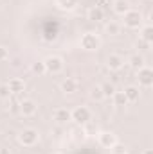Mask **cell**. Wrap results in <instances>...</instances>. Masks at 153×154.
Listing matches in <instances>:
<instances>
[{
	"label": "cell",
	"instance_id": "obj_10",
	"mask_svg": "<svg viewBox=\"0 0 153 154\" xmlns=\"http://www.w3.org/2000/svg\"><path fill=\"white\" fill-rule=\"evenodd\" d=\"M5 84H7L11 95H18V93H22V91H25V81L20 79V77H13V79H9Z\"/></svg>",
	"mask_w": 153,
	"mask_h": 154
},
{
	"label": "cell",
	"instance_id": "obj_6",
	"mask_svg": "<svg viewBox=\"0 0 153 154\" xmlns=\"http://www.w3.org/2000/svg\"><path fill=\"white\" fill-rule=\"evenodd\" d=\"M137 81H139V86H142V88L153 86V70L150 66L139 68V70H137Z\"/></svg>",
	"mask_w": 153,
	"mask_h": 154
},
{
	"label": "cell",
	"instance_id": "obj_29",
	"mask_svg": "<svg viewBox=\"0 0 153 154\" xmlns=\"http://www.w3.org/2000/svg\"><path fill=\"white\" fill-rule=\"evenodd\" d=\"M142 154H153V151H151V149H146V151H144Z\"/></svg>",
	"mask_w": 153,
	"mask_h": 154
},
{
	"label": "cell",
	"instance_id": "obj_7",
	"mask_svg": "<svg viewBox=\"0 0 153 154\" xmlns=\"http://www.w3.org/2000/svg\"><path fill=\"white\" fill-rule=\"evenodd\" d=\"M97 142H99L101 147L112 149L115 143H117V136H115L112 131H101V133H97Z\"/></svg>",
	"mask_w": 153,
	"mask_h": 154
},
{
	"label": "cell",
	"instance_id": "obj_2",
	"mask_svg": "<svg viewBox=\"0 0 153 154\" xmlns=\"http://www.w3.org/2000/svg\"><path fill=\"white\" fill-rule=\"evenodd\" d=\"M122 22H124V27H128V29H139V27H142L144 16L137 9H128L122 14Z\"/></svg>",
	"mask_w": 153,
	"mask_h": 154
},
{
	"label": "cell",
	"instance_id": "obj_1",
	"mask_svg": "<svg viewBox=\"0 0 153 154\" xmlns=\"http://www.w3.org/2000/svg\"><path fill=\"white\" fill-rule=\"evenodd\" d=\"M18 142L24 145V147H34L40 142V133L34 127H25L18 133Z\"/></svg>",
	"mask_w": 153,
	"mask_h": 154
},
{
	"label": "cell",
	"instance_id": "obj_22",
	"mask_svg": "<svg viewBox=\"0 0 153 154\" xmlns=\"http://www.w3.org/2000/svg\"><path fill=\"white\" fill-rule=\"evenodd\" d=\"M101 91H103L105 99H106V97H112L115 93V86L112 82H105V84H101Z\"/></svg>",
	"mask_w": 153,
	"mask_h": 154
},
{
	"label": "cell",
	"instance_id": "obj_19",
	"mask_svg": "<svg viewBox=\"0 0 153 154\" xmlns=\"http://www.w3.org/2000/svg\"><path fill=\"white\" fill-rule=\"evenodd\" d=\"M112 100H114V106H117V108L128 106V100H126V97H124L122 91H115L114 95H112Z\"/></svg>",
	"mask_w": 153,
	"mask_h": 154
},
{
	"label": "cell",
	"instance_id": "obj_20",
	"mask_svg": "<svg viewBox=\"0 0 153 154\" xmlns=\"http://www.w3.org/2000/svg\"><path fill=\"white\" fill-rule=\"evenodd\" d=\"M141 39H144V41H148V43L153 41V27L150 23L142 27V31H141Z\"/></svg>",
	"mask_w": 153,
	"mask_h": 154
},
{
	"label": "cell",
	"instance_id": "obj_14",
	"mask_svg": "<svg viewBox=\"0 0 153 154\" xmlns=\"http://www.w3.org/2000/svg\"><path fill=\"white\" fill-rule=\"evenodd\" d=\"M124 97H126V100H128V104L130 102H137L139 100V97H141V91H139V88L137 86H128V88H124Z\"/></svg>",
	"mask_w": 153,
	"mask_h": 154
},
{
	"label": "cell",
	"instance_id": "obj_11",
	"mask_svg": "<svg viewBox=\"0 0 153 154\" xmlns=\"http://www.w3.org/2000/svg\"><path fill=\"white\" fill-rule=\"evenodd\" d=\"M52 118H54L56 124L63 125V124H67V122L72 120V118H70V109H69V108H56L54 113H52Z\"/></svg>",
	"mask_w": 153,
	"mask_h": 154
},
{
	"label": "cell",
	"instance_id": "obj_31",
	"mask_svg": "<svg viewBox=\"0 0 153 154\" xmlns=\"http://www.w3.org/2000/svg\"><path fill=\"white\" fill-rule=\"evenodd\" d=\"M25 154H36V152H25Z\"/></svg>",
	"mask_w": 153,
	"mask_h": 154
},
{
	"label": "cell",
	"instance_id": "obj_9",
	"mask_svg": "<svg viewBox=\"0 0 153 154\" xmlns=\"http://www.w3.org/2000/svg\"><path fill=\"white\" fill-rule=\"evenodd\" d=\"M106 66H108V70H112V72H119V70L124 66V57H122L121 54H110V56L106 57Z\"/></svg>",
	"mask_w": 153,
	"mask_h": 154
},
{
	"label": "cell",
	"instance_id": "obj_13",
	"mask_svg": "<svg viewBox=\"0 0 153 154\" xmlns=\"http://www.w3.org/2000/svg\"><path fill=\"white\" fill-rule=\"evenodd\" d=\"M79 5V0H56V7L60 11H74Z\"/></svg>",
	"mask_w": 153,
	"mask_h": 154
},
{
	"label": "cell",
	"instance_id": "obj_16",
	"mask_svg": "<svg viewBox=\"0 0 153 154\" xmlns=\"http://www.w3.org/2000/svg\"><path fill=\"white\" fill-rule=\"evenodd\" d=\"M128 65H130L132 68H135V70L146 66V65H144V56H142V54H133V56L128 59Z\"/></svg>",
	"mask_w": 153,
	"mask_h": 154
},
{
	"label": "cell",
	"instance_id": "obj_18",
	"mask_svg": "<svg viewBox=\"0 0 153 154\" xmlns=\"http://www.w3.org/2000/svg\"><path fill=\"white\" fill-rule=\"evenodd\" d=\"M105 32L108 36H119L121 34V23L119 22H108L105 25Z\"/></svg>",
	"mask_w": 153,
	"mask_h": 154
},
{
	"label": "cell",
	"instance_id": "obj_23",
	"mask_svg": "<svg viewBox=\"0 0 153 154\" xmlns=\"http://www.w3.org/2000/svg\"><path fill=\"white\" fill-rule=\"evenodd\" d=\"M99 131H97V124L96 122H86L85 124V134H88V136H94V134H97Z\"/></svg>",
	"mask_w": 153,
	"mask_h": 154
},
{
	"label": "cell",
	"instance_id": "obj_12",
	"mask_svg": "<svg viewBox=\"0 0 153 154\" xmlns=\"http://www.w3.org/2000/svg\"><path fill=\"white\" fill-rule=\"evenodd\" d=\"M86 18L90 22H103L105 20V11L99 7V5H92L88 11H86Z\"/></svg>",
	"mask_w": 153,
	"mask_h": 154
},
{
	"label": "cell",
	"instance_id": "obj_32",
	"mask_svg": "<svg viewBox=\"0 0 153 154\" xmlns=\"http://www.w3.org/2000/svg\"><path fill=\"white\" fill-rule=\"evenodd\" d=\"M54 154H63V152H54Z\"/></svg>",
	"mask_w": 153,
	"mask_h": 154
},
{
	"label": "cell",
	"instance_id": "obj_5",
	"mask_svg": "<svg viewBox=\"0 0 153 154\" xmlns=\"http://www.w3.org/2000/svg\"><path fill=\"white\" fill-rule=\"evenodd\" d=\"M43 65H45V70H47L49 74H60V72L63 70V66H65L63 57H60V56H56V54L47 56V57L43 59Z\"/></svg>",
	"mask_w": 153,
	"mask_h": 154
},
{
	"label": "cell",
	"instance_id": "obj_15",
	"mask_svg": "<svg viewBox=\"0 0 153 154\" xmlns=\"http://www.w3.org/2000/svg\"><path fill=\"white\" fill-rule=\"evenodd\" d=\"M77 86H79V84H77L76 79L67 77V79L61 82V86H60V88H61V91H63V93H74V91H77Z\"/></svg>",
	"mask_w": 153,
	"mask_h": 154
},
{
	"label": "cell",
	"instance_id": "obj_24",
	"mask_svg": "<svg viewBox=\"0 0 153 154\" xmlns=\"http://www.w3.org/2000/svg\"><path fill=\"white\" fill-rule=\"evenodd\" d=\"M31 70H33L34 74H38V75H43V74H47L43 61H36V63H33V65H31Z\"/></svg>",
	"mask_w": 153,
	"mask_h": 154
},
{
	"label": "cell",
	"instance_id": "obj_26",
	"mask_svg": "<svg viewBox=\"0 0 153 154\" xmlns=\"http://www.w3.org/2000/svg\"><path fill=\"white\" fill-rule=\"evenodd\" d=\"M110 151H112V154H124V152H126V147H124L122 143H119V142H117Z\"/></svg>",
	"mask_w": 153,
	"mask_h": 154
},
{
	"label": "cell",
	"instance_id": "obj_3",
	"mask_svg": "<svg viewBox=\"0 0 153 154\" xmlns=\"http://www.w3.org/2000/svg\"><path fill=\"white\" fill-rule=\"evenodd\" d=\"M79 45H81V48L86 50V52H96V50H99V47H101V38H99L96 32H85V34L79 38Z\"/></svg>",
	"mask_w": 153,
	"mask_h": 154
},
{
	"label": "cell",
	"instance_id": "obj_25",
	"mask_svg": "<svg viewBox=\"0 0 153 154\" xmlns=\"http://www.w3.org/2000/svg\"><path fill=\"white\" fill-rule=\"evenodd\" d=\"M9 97H11V91H9V88H7V84L2 82V84H0V100H7Z\"/></svg>",
	"mask_w": 153,
	"mask_h": 154
},
{
	"label": "cell",
	"instance_id": "obj_28",
	"mask_svg": "<svg viewBox=\"0 0 153 154\" xmlns=\"http://www.w3.org/2000/svg\"><path fill=\"white\" fill-rule=\"evenodd\" d=\"M150 45H151V43H148V41H144V39H139V41H137V48H141V50H148Z\"/></svg>",
	"mask_w": 153,
	"mask_h": 154
},
{
	"label": "cell",
	"instance_id": "obj_17",
	"mask_svg": "<svg viewBox=\"0 0 153 154\" xmlns=\"http://www.w3.org/2000/svg\"><path fill=\"white\" fill-rule=\"evenodd\" d=\"M128 9H130V4H128V0H115V2H114V13H115V14L122 16V14H124Z\"/></svg>",
	"mask_w": 153,
	"mask_h": 154
},
{
	"label": "cell",
	"instance_id": "obj_27",
	"mask_svg": "<svg viewBox=\"0 0 153 154\" xmlns=\"http://www.w3.org/2000/svg\"><path fill=\"white\" fill-rule=\"evenodd\" d=\"M7 59H9V50L0 45V61H7Z\"/></svg>",
	"mask_w": 153,
	"mask_h": 154
},
{
	"label": "cell",
	"instance_id": "obj_30",
	"mask_svg": "<svg viewBox=\"0 0 153 154\" xmlns=\"http://www.w3.org/2000/svg\"><path fill=\"white\" fill-rule=\"evenodd\" d=\"M0 154H9V151H5V149H2V151H0Z\"/></svg>",
	"mask_w": 153,
	"mask_h": 154
},
{
	"label": "cell",
	"instance_id": "obj_33",
	"mask_svg": "<svg viewBox=\"0 0 153 154\" xmlns=\"http://www.w3.org/2000/svg\"><path fill=\"white\" fill-rule=\"evenodd\" d=\"M124 154H128V152H124Z\"/></svg>",
	"mask_w": 153,
	"mask_h": 154
},
{
	"label": "cell",
	"instance_id": "obj_8",
	"mask_svg": "<svg viewBox=\"0 0 153 154\" xmlns=\"http://www.w3.org/2000/svg\"><path fill=\"white\" fill-rule=\"evenodd\" d=\"M18 106H20V108H18L20 113H22L24 116H33L36 111H38V104H36L33 99H24Z\"/></svg>",
	"mask_w": 153,
	"mask_h": 154
},
{
	"label": "cell",
	"instance_id": "obj_4",
	"mask_svg": "<svg viewBox=\"0 0 153 154\" xmlns=\"http://www.w3.org/2000/svg\"><path fill=\"white\" fill-rule=\"evenodd\" d=\"M70 118H72V122H76L79 125H85L86 122L92 120V111L86 106H77L74 109H70Z\"/></svg>",
	"mask_w": 153,
	"mask_h": 154
},
{
	"label": "cell",
	"instance_id": "obj_21",
	"mask_svg": "<svg viewBox=\"0 0 153 154\" xmlns=\"http://www.w3.org/2000/svg\"><path fill=\"white\" fill-rule=\"evenodd\" d=\"M90 99L96 100V102H101V100L105 99V95H103V91H101V86H94V88L90 90Z\"/></svg>",
	"mask_w": 153,
	"mask_h": 154
}]
</instances>
